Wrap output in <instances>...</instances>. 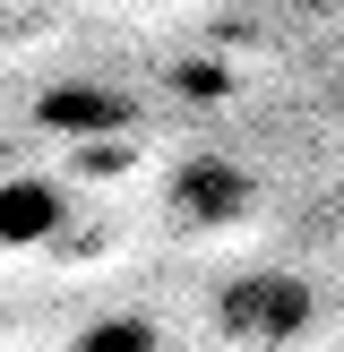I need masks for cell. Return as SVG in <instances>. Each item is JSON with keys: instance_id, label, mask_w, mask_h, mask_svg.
<instances>
[{"instance_id": "obj_1", "label": "cell", "mask_w": 344, "mask_h": 352, "mask_svg": "<svg viewBox=\"0 0 344 352\" xmlns=\"http://www.w3.org/2000/svg\"><path fill=\"white\" fill-rule=\"evenodd\" d=\"M301 318H310V292H301V284H284V275H250V284L224 292V336H241L250 352L301 336Z\"/></svg>"}, {"instance_id": "obj_2", "label": "cell", "mask_w": 344, "mask_h": 352, "mask_svg": "<svg viewBox=\"0 0 344 352\" xmlns=\"http://www.w3.org/2000/svg\"><path fill=\"white\" fill-rule=\"evenodd\" d=\"M69 215V198L52 181H0V250H34V241H52Z\"/></svg>"}, {"instance_id": "obj_3", "label": "cell", "mask_w": 344, "mask_h": 352, "mask_svg": "<svg viewBox=\"0 0 344 352\" xmlns=\"http://www.w3.org/2000/svg\"><path fill=\"white\" fill-rule=\"evenodd\" d=\"M224 206H241V181H233L224 164H198V172L181 181V215L206 223V215H224Z\"/></svg>"}, {"instance_id": "obj_4", "label": "cell", "mask_w": 344, "mask_h": 352, "mask_svg": "<svg viewBox=\"0 0 344 352\" xmlns=\"http://www.w3.org/2000/svg\"><path fill=\"white\" fill-rule=\"evenodd\" d=\"M52 120H120V103H95V95H52Z\"/></svg>"}]
</instances>
